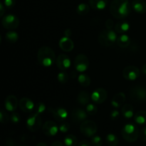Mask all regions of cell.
Here are the masks:
<instances>
[{"mask_svg":"<svg viewBox=\"0 0 146 146\" xmlns=\"http://www.w3.org/2000/svg\"><path fill=\"white\" fill-rule=\"evenodd\" d=\"M145 88H146V86H145Z\"/></svg>","mask_w":146,"mask_h":146,"instance_id":"obj_51","label":"cell"},{"mask_svg":"<svg viewBox=\"0 0 146 146\" xmlns=\"http://www.w3.org/2000/svg\"><path fill=\"white\" fill-rule=\"evenodd\" d=\"M130 24L127 21H118L115 24L114 29L115 31L119 34H125L129 30Z\"/></svg>","mask_w":146,"mask_h":146,"instance_id":"obj_22","label":"cell"},{"mask_svg":"<svg viewBox=\"0 0 146 146\" xmlns=\"http://www.w3.org/2000/svg\"><path fill=\"white\" fill-rule=\"evenodd\" d=\"M78 81L81 86L88 87L91 84V80L87 74H81L78 76Z\"/></svg>","mask_w":146,"mask_h":146,"instance_id":"obj_28","label":"cell"},{"mask_svg":"<svg viewBox=\"0 0 146 146\" xmlns=\"http://www.w3.org/2000/svg\"><path fill=\"white\" fill-rule=\"evenodd\" d=\"M131 38L128 35L123 34L118 37L116 43L121 48H127L131 44Z\"/></svg>","mask_w":146,"mask_h":146,"instance_id":"obj_24","label":"cell"},{"mask_svg":"<svg viewBox=\"0 0 146 146\" xmlns=\"http://www.w3.org/2000/svg\"><path fill=\"white\" fill-rule=\"evenodd\" d=\"M49 111L51 112V114L53 115L54 118L56 121H59V122H62V121H65L68 115V111L65 108H61V107H57V108H50Z\"/></svg>","mask_w":146,"mask_h":146,"instance_id":"obj_13","label":"cell"},{"mask_svg":"<svg viewBox=\"0 0 146 146\" xmlns=\"http://www.w3.org/2000/svg\"><path fill=\"white\" fill-rule=\"evenodd\" d=\"M91 145L92 144H91L89 141H86V140H83L78 144V146H91Z\"/></svg>","mask_w":146,"mask_h":146,"instance_id":"obj_43","label":"cell"},{"mask_svg":"<svg viewBox=\"0 0 146 146\" xmlns=\"http://www.w3.org/2000/svg\"><path fill=\"white\" fill-rule=\"evenodd\" d=\"M5 38L9 43L10 44H14V43L17 42V40L19 38V35L16 31H10L6 34Z\"/></svg>","mask_w":146,"mask_h":146,"instance_id":"obj_31","label":"cell"},{"mask_svg":"<svg viewBox=\"0 0 146 146\" xmlns=\"http://www.w3.org/2000/svg\"><path fill=\"white\" fill-rule=\"evenodd\" d=\"M56 63L57 67L62 71H65L71 66V59L66 54H61L58 56L57 57Z\"/></svg>","mask_w":146,"mask_h":146,"instance_id":"obj_14","label":"cell"},{"mask_svg":"<svg viewBox=\"0 0 146 146\" xmlns=\"http://www.w3.org/2000/svg\"><path fill=\"white\" fill-rule=\"evenodd\" d=\"M71 34H72V32H71V29H66L65 31H64V35H65V36L69 37L70 38Z\"/></svg>","mask_w":146,"mask_h":146,"instance_id":"obj_46","label":"cell"},{"mask_svg":"<svg viewBox=\"0 0 146 146\" xmlns=\"http://www.w3.org/2000/svg\"><path fill=\"white\" fill-rule=\"evenodd\" d=\"M10 120H11L13 123L17 124L21 121V117H20V115L18 113L14 111V112L11 113V115H10Z\"/></svg>","mask_w":146,"mask_h":146,"instance_id":"obj_36","label":"cell"},{"mask_svg":"<svg viewBox=\"0 0 146 146\" xmlns=\"http://www.w3.org/2000/svg\"><path fill=\"white\" fill-rule=\"evenodd\" d=\"M131 8L129 0H113L110 6V12L115 19H122L129 16Z\"/></svg>","mask_w":146,"mask_h":146,"instance_id":"obj_1","label":"cell"},{"mask_svg":"<svg viewBox=\"0 0 146 146\" xmlns=\"http://www.w3.org/2000/svg\"><path fill=\"white\" fill-rule=\"evenodd\" d=\"M91 144L93 146H101L103 145L102 138L99 135H94L91 138Z\"/></svg>","mask_w":146,"mask_h":146,"instance_id":"obj_35","label":"cell"},{"mask_svg":"<svg viewBox=\"0 0 146 146\" xmlns=\"http://www.w3.org/2000/svg\"><path fill=\"white\" fill-rule=\"evenodd\" d=\"M140 70L135 66H128L123 71L124 78L128 81H135L140 76Z\"/></svg>","mask_w":146,"mask_h":146,"instance_id":"obj_10","label":"cell"},{"mask_svg":"<svg viewBox=\"0 0 146 146\" xmlns=\"http://www.w3.org/2000/svg\"><path fill=\"white\" fill-rule=\"evenodd\" d=\"M89 66V60L84 54H78L74 60V67L78 72L83 73L86 71Z\"/></svg>","mask_w":146,"mask_h":146,"instance_id":"obj_8","label":"cell"},{"mask_svg":"<svg viewBox=\"0 0 146 146\" xmlns=\"http://www.w3.org/2000/svg\"><path fill=\"white\" fill-rule=\"evenodd\" d=\"M46 111V105L42 102H39L34 107V110L33 112L35 113L41 115V114L44 113V111Z\"/></svg>","mask_w":146,"mask_h":146,"instance_id":"obj_32","label":"cell"},{"mask_svg":"<svg viewBox=\"0 0 146 146\" xmlns=\"http://www.w3.org/2000/svg\"><path fill=\"white\" fill-rule=\"evenodd\" d=\"M117 34L115 31L111 29L103 30L98 34V42L104 46H111L117 41Z\"/></svg>","mask_w":146,"mask_h":146,"instance_id":"obj_4","label":"cell"},{"mask_svg":"<svg viewBox=\"0 0 146 146\" xmlns=\"http://www.w3.org/2000/svg\"><path fill=\"white\" fill-rule=\"evenodd\" d=\"M36 146H48V145H47L45 143H38L36 145Z\"/></svg>","mask_w":146,"mask_h":146,"instance_id":"obj_48","label":"cell"},{"mask_svg":"<svg viewBox=\"0 0 146 146\" xmlns=\"http://www.w3.org/2000/svg\"><path fill=\"white\" fill-rule=\"evenodd\" d=\"M106 141L107 144L109 146H117L119 143L118 137L115 134L113 133L108 134L106 138Z\"/></svg>","mask_w":146,"mask_h":146,"instance_id":"obj_30","label":"cell"},{"mask_svg":"<svg viewBox=\"0 0 146 146\" xmlns=\"http://www.w3.org/2000/svg\"><path fill=\"white\" fill-rule=\"evenodd\" d=\"M119 115H120L119 111H118V110H113V111H111L110 116H111V120H113V121H115V120L118 119V117H119Z\"/></svg>","mask_w":146,"mask_h":146,"instance_id":"obj_41","label":"cell"},{"mask_svg":"<svg viewBox=\"0 0 146 146\" xmlns=\"http://www.w3.org/2000/svg\"><path fill=\"white\" fill-rule=\"evenodd\" d=\"M86 111L88 115H94L96 114L97 112H98V108L94 104H88L86 106Z\"/></svg>","mask_w":146,"mask_h":146,"instance_id":"obj_34","label":"cell"},{"mask_svg":"<svg viewBox=\"0 0 146 146\" xmlns=\"http://www.w3.org/2000/svg\"><path fill=\"white\" fill-rule=\"evenodd\" d=\"M141 71H142L143 74H144L145 75H146V64H144L143 66L141 68Z\"/></svg>","mask_w":146,"mask_h":146,"instance_id":"obj_47","label":"cell"},{"mask_svg":"<svg viewBox=\"0 0 146 146\" xmlns=\"http://www.w3.org/2000/svg\"><path fill=\"white\" fill-rule=\"evenodd\" d=\"M42 120L38 114L33 112L27 120V127L31 132H36L42 127Z\"/></svg>","mask_w":146,"mask_h":146,"instance_id":"obj_6","label":"cell"},{"mask_svg":"<svg viewBox=\"0 0 146 146\" xmlns=\"http://www.w3.org/2000/svg\"><path fill=\"white\" fill-rule=\"evenodd\" d=\"M2 26L9 30H13L18 28L19 25V20L18 17L14 14H7L3 17L1 20Z\"/></svg>","mask_w":146,"mask_h":146,"instance_id":"obj_9","label":"cell"},{"mask_svg":"<svg viewBox=\"0 0 146 146\" xmlns=\"http://www.w3.org/2000/svg\"><path fill=\"white\" fill-rule=\"evenodd\" d=\"M18 104V99L17 97L14 95H9L6 98L4 101V107L7 111L14 112L17 109Z\"/></svg>","mask_w":146,"mask_h":146,"instance_id":"obj_16","label":"cell"},{"mask_svg":"<svg viewBox=\"0 0 146 146\" xmlns=\"http://www.w3.org/2000/svg\"><path fill=\"white\" fill-rule=\"evenodd\" d=\"M37 59L42 66L50 67L56 61L55 53L51 48L44 46L38 49Z\"/></svg>","mask_w":146,"mask_h":146,"instance_id":"obj_2","label":"cell"},{"mask_svg":"<svg viewBox=\"0 0 146 146\" xmlns=\"http://www.w3.org/2000/svg\"><path fill=\"white\" fill-rule=\"evenodd\" d=\"M70 124L67 122H63L62 123L60 124V125L58 126V128H59V131H61L63 133H67L70 129Z\"/></svg>","mask_w":146,"mask_h":146,"instance_id":"obj_37","label":"cell"},{"mask_svg":"<svg viewBox=\"0 0 146 146\" xmlns=\"http://www.w3.org/2000/svg\"><path fill=\"white\" fill-rule=\"evenodd\" d=\"M9 120V117L8 114L4 111H0V121H1V123H7Z\"/></svg>","mask_w":146,"mask_h":146,"instance_id":"obj_38","label":"cell"},{"mask_svg":"<svg viewBox=\"0 0 146 146\" xmlns=\"http://www.w3.org/2000/svg\"><path fill=\"white\" fill-rule=\"evenodd\" d=\"M64 143L65 146H76L78 145V138L74 135L69 134L64 138Z\"/></svg>","mask_w":146,"mask_h":146,"instance_id":"obj_27","label":"cell"},{"mask_svg":"<svg viewBox=\"0 0 146 146\" xmlns=\"http://www.w3.org/2000/svg\"><path fill=\"white\" fill-rule=\"evenodd\" d=\"M139 138L141 141H146V126L143 127V128L140 131Z\"/></svg>","mask_w":146,"mask_h":146,"instance_id":"obj_40","label":"cell"},{"mask_svg":"<svg viewBox=\"0 0 146 146\" xmlns=\"http://www.w3.org/2000/svg\"><path fill=\"white\" fill-rule=\"evenodd\" d=\"M57 79H58V82L61 84H66L68 81V74L66 71H61V72L58 73V76H57Z\"/></svg>","mask_w":146,"mask_h":146,"instance_id":"obj_33","label":"cell"},{"mask_svg":"<svg viewBox=\"0 0 146 146\" xmlns=\"http://www.w3.org/2000/svg\"><path fill=\"white\" fill-rule=\"evenodd\" d=\"M121 113L123 116L126 119H130L134 115L133 107L129 104H126L123 106L121 108Z\"/></svg>","mask_w":146,"mask_h":146,"instance_id":"obj_23","label":"cell"},{"mask_svg":"<svg viewBox=\"0 0 146 146\" xmlns=\"http://www.w3.org/2000/svg\"><path fill=\"white\" fill-rule=\"evenodd\" d=\"M130 97L135 102H142L146 101V88L141 86L132 87L130 91Z\"/></svg>","mask_w":146,"mask_h":146,"instance_id":"obj_7","label":"cell"},{"mask_svg":"<svg viewBox=\"0 0 146 146\" xmlns=\"http://www.w3.org/2000/svg\"><path fill=\"white\" fill-rule=\"evenodd\" d=\"M2 146H6V145H2Z\"/></svg>","mask_w":146,"mask_h":146,"instance_id":"obj_50","label":"cell"},{"mask_svg":"<svg viewBox=\"0 0 146 146\" xmlns=\"http://www.w3.org/2000/svg\"><path fill=\"white\" fill-rule=\"evenodd\" d=\"M90 11V6L85 3H81L78 5L76 8L77 14L81 16L86 15Z\"/></svg>","mask_w":146,"mask_h":146,"instance_id":"obj_29","label":"cell"},{"mask_svg":"<svg viewBox=\"0 0 146 146\" xmlns=\"http://www.w3.org/2000/svg\"><path fill=\"white\" fill-rule=\"evenodd\" d=\"M5 6L4 4H3L2 2H0V16L3 17L5 13Z\"/></svg>","mask_w":146,"mask_h":146,"instance_id":"obj_44","label":"cell"},{"mask_svg":"<svg viewBox=\"0 0 146 146\" xmlns=\"http://www.w3.org/2000/svg\"><path fill=\"white\" fill-rule=\"evenodd\" d=\"M105 25H106V27L107 28V29L112 30V29L115 27L113 21L112 19H108L106 21Z\"/></svg>","mask_w":146,"mask_h":146,"instance_id":"obj_42","label":"cell"},{"mask_svg":"<svg viewBox=\"0 0 146 146\" xmlns=\"http://www.w3.org/2000/svg\"><path fill=\"white\" fill-rule=\"evenodd\" d=\"M98 127L96 123L94 121L91 120H86L81 123L80 125V131L81 133L87 138L93 137L96 133Z\"/></svg>","mask_w":146,"mask_h":146,"instance_id":"obj_5","label":"cell"},{"mask_svg":"<svg viewBox=\"0 0 146 146\" xmlns=\"http://www.w3.org/2000/svg\"><path fill=\"white\" fill-rule=\"evenodd\" d=\"M58 125L52 121H48L44 123L42 125V131L47 136H55L58 133Z\"/></svg>","mask_w":146,"mask_h":146,"instance_id":"obj_11","label":"cell"},{"mask_svg":"<svg viewBox=\"0 0 146 146\" xmlns=\"http://www.w3.org/2000/svg\"><path fill=\"white\" fill-rule=\"evenodd\" d=\"M132 9L138 14L146 12V3L143 0H134L132 2Z\"/></svg>","mask_w":146,"mask_h":146,"instance_id":"obj_20","label":"cell"},{"mask_svg":"<svg viewBox=\"0 0 146 146\" xmlns=\"http://www.w3.org/2000/svg\"><path fill=\"white\" fill-rule=\"evenodd\" d=\"M20 146H27V145H20Z\"/></svg>","mask_w":146,"mask_h":146,"instance_id":"obj_49","label":"cell"},{"mask_svg":"<svg viewBox=\"0 0 146 146\" xmlns=\"http://www.w3.org/2000/svg\"><path fill=\"white\" fill-rule=\"evenodd\" d=\"M64 144H63V143H61V141H56L51 144V146H64L65 145H64Z\"/></svg>","mask_w":146,"mask_h":146,"instance_id":"obj_45","label":"cell"},{"mask_svg":"<svg viewBox=\"0 0 146 146\" xmlns=\"http://www.w3.org/2000/svg\"><path fill=\"white\" fill-rule=\"evenodd\" d=\"M20 108L24 113H31L34 110V102L29 98H23L19 102Z\"/></svg>","mask_w":146,"mask_h":146,"instance_id":"obj_17","label":"cell"},{"mask_svg":"<svg viewBox=\"0 0 146 146\" xmlns=\"http://www.w3.org/2000/svg\"><path fill=\"white\" fill-rule=\"evenodd\" d=\"M134 121L138 125H145L146 124V111H139L134 115Z\"/></svg>","mask_w":146,"mask_h":146,"instance_id":"obj_26","label":"cell"},{"mask_svg":"<svg viewBox=\"0 0 146 146\" xmlns=\"http://www.w3.org/2000/svg\"><path fill=\"white\" fill-rule=\"evenodd\" d=\"M91 98V97L90 96V94L87 91H81L77 96V101H78V104H80L81 105L86 106L89 104Z\"/></svg>","mask_w":146,"mask_h":146,"instance_id":"obj_25","label":"cell"},{"mask_svg":"<svg viewBox=\"0 0 146 146\" xmlns=\"http://www.w3.org/2000/svg\"><path fill=\"white\" fill-rule=\"evenodd\" d=\"M17 0H4V4L7 9H11L15 6Z\"/></svg>","mask_w":146,"mask_h":146,"instance_id":"obj_39","label":"cell"},{"mask_svg":"<svg viewBox=\"0 0 146 146\" xmlns=\"http://www.w3.org/2000/svg\"><path fill=\"white\" fill-rule=\"evenodd\" d=\"M88 117V113L86 111L81 109V108H74L72 111L71 113V118H72L73 121L76 123L84 122L86 121Z\"/></svg>","mask_w":146,"mask_h":146,"instance_id":"obj_15","label":"cell"},{"mask_svg":"<svg viewBox=\"0 0 146 146\" xmlns=\"http://www.w3.org/2000/svg\"><path fill=\"white\" fill-rule=\"evenodd\" d=\"M59 46L63 51L69 52L73 50L74 47V41L69 37L64 36L61 38L59 41Z\"/></svg>","mask_w":146,"mask_h":146,"instance_id":"obj_18","label":"cell"},{"mask_svg":"<svg viewBox=\"0 0 146 146\" xmlns=\"http://www.w3.org/2000/svg\"><path fill=\"white\" fill-rule=\"evenodd\" d=\"M125 101V95L122 92L118 93L113 97L111 100V105L113 108H119L123 106Z\"/></svg>","mask_w":146,"mask_h":146,"instance_id":"obj_19","label":"cell"},{"mask_svg":"<svg viewBox=\"0 0 146 146\" xmlns=\"http://www.w3.org/2000/svg\"><path fill=\"white\" fill-rule=\"evenodd\" d=\"M138 127L133 123H128L123 126L121 130V135L125 141L128 143H134L139 138Z\"/></svg>","mask_w":146,"mask_h":146,"instance_id":"obj_3","label":"cell"},{"mask_svg":"<svg viewBox=\"0 0 146 146\" xmlns=\"http://www.w3.org/2000/svg\"><path fill=\"white\" fill-rule=\"evenodd\" d=\"M90 7L94 10H103L106 7L108 0H89Z\"/></svg>","mask_w":146,"mask_h":146,"instance_id":"obj_21","label":"cell"},{"mask_svg":"<svg viewBox=\"0 0 146 146\" xmlns=\"http://www.w3.org/2000/svg\"><path fill=\"white\" fill-rule=\"evenodd\" d=\"M91 100L95 104H101L106 101L107 98V92L104 88H98L93 91L91 94Z\"/></svg>","mask_w":146,"mask_h":146,"instance_id":"obj_12","label":"cell"}]
</instances>
